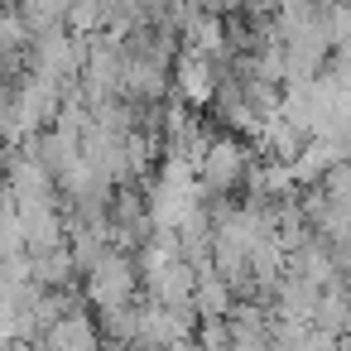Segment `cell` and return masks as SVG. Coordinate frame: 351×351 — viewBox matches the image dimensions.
I'll return each mask as SVG.
<instances>
[{
	"label": "cell",
	"mask_w": 351,
	"mask_h": 351,
	"mask_svg": "<svg viewBox=\"0 0 351 351\" xmlns=\"http://www.w3.org/2000/svg\"><path fill=\"white\" fill-rule=\"evenodd\" d=\"M130 293H135V265H130L121 250H101V255L87 265V303L101 313V308L130 303Z\"/></svg>",
	"instance_id": "cell-1"
},
{
	"label": "cell",
	"mask_w": 351,
	"mask_h": 351,
	"mask_svg": "<svg viewBox=\"0 0 351 351\" xmlns=\"http://www.w3.org/2000/svg\"><path fill=\"white\" fill-rule=\"evenodd\" d=\"M178 337H193V317H188V308H164V303H145V308H135V346H145V351H164L169 341H178Z\"/></svg>",
	"instance_id": "cell-3"
},
{
	"label": "cell",
	"mask_w": 351,
	"mask_h": 351,
	"mask_svg": "<svg viewBox=\"0 0 351 351\" xmlns=\"http://www.w3.org/2000/svg\"><path fill=\"white\" fill-rule=\"evenodd\" d=\"M97 322L87 317V308H68L63 317H53L44 327V351H97Z\"/></svg>",
	"instance_id": "cell-5"
},
{
	"label": "cell",
	"mask_w": 351,
	"mask_h": 351,
	"mask_svg": "<svg viewBox=\"0 0 351 351\" xmlns=\"http://www.w3.org/2000/svg\"><path fill=\"white\" fill-rule=\"evenodd\" d=\"M236 303V289L207 265V269H197V284H193V308L202 313V317H226V308Z\"/></svg>",
	"instance_id": "cell-6"
},
{
	"label": "cell",
	"mask_w": 351,
	"mask_h": 351,
	"mask_svg": "<svg viewBox=\"0 0 351 351\" xmlns=\"http://www.w3.org/2000/svg\"><path fill=\"white\" fill-rule=\"evenodd\" d=\"M322 193H327V197H346V202H351V159H337V164L322 173Z\"/></svg>",
	"instance_id": "cell-8"
},
{
	"label": "cell",
	"mask_w": 351,
	"mask_h": 351,
	"mask_svg": "<svg viewBox=\"0 0 351 351\" xmlns=\"http://www.w3.org/2000/svg\"><path fill=\"white\" fill-rule=\"evenodd\" d=\"M145 284H149V298L154 303H164V308H193L197 269L178 255V260H164L159 269H145Z\"/></svg>",
	"instance_id": "cell-4"
},
{
	"label": "cell",
	"mask_w": 351,
	"mask_h": 351,
	"mask_svg": "<svg viewBox=\"0 0 351 351\" xmlns=\"http://www.w3.org/2000/svg\"><path fill=\"white\" fill-rule=\"evenodd\" d=\"M34 5V20H53L58 15V0H29Z\"/></svg>",
	"instance_id": "cell-10"
},
{
	"label": "cell",
	"mask_w": 351,
	"mask_h": 351,
	"mask_svg": "<svg viewBox=\"0 0 351 351\" xmlns=\"http://www.w3.org/2000/svg\"><path fill=\"white\" fill-rule=\"evenodd\" d=\"M5 351H34V346H25V341H10V346H5Z\"/></svg>",
	"instance_id": "cell-11"
},
{
	"label": "cell",
	"mask_w": 351,
	"mask_h": 351,
	"mask_svg": "<svg viewBox=\"0 0 351 351\" xmlns=\"http://www.w3.org/2000/svg\"><path fill=\"white\" fill-rule=\"evenodd\" d=\"M250 173V159L236 140H207L202 159H197V183L202 193H231L241 178Z\"/></svg>",
	"instance_id": "cell-2"
},
{
	"label": "cell",
	"mask_w": 351,
	"mask_h": 351,
	"mask_svg": "<svg viewBox=\"0 0 351 351\" xmlns=\"http://www.w3.org/2000/svg\"><path fill=\"white\" fill-rule=\"evenodd\" d=\"M178 92H183L188 106H207V101L217 97V77H212V68L202 63V53L183 58V68H178Z\"/></svg>",
	"instance_id": "cell-7"
},
{
	"label": "cell",
	"mask_w": 351,
	"mask_h": 351,
	"mask_svg": "<svg viewBox=\"0 0 351 351\" xmlns=\"http://www.w3.org/2000/svg\"><path fill=\"white\" fill-rule=\"evenodd\" d=\"M255 73H260V82H279V77H284V49H279V44L265 49L260 63H255Z\"/></svg>",
	"instance_id": "cell-9"
}]
</instances>
